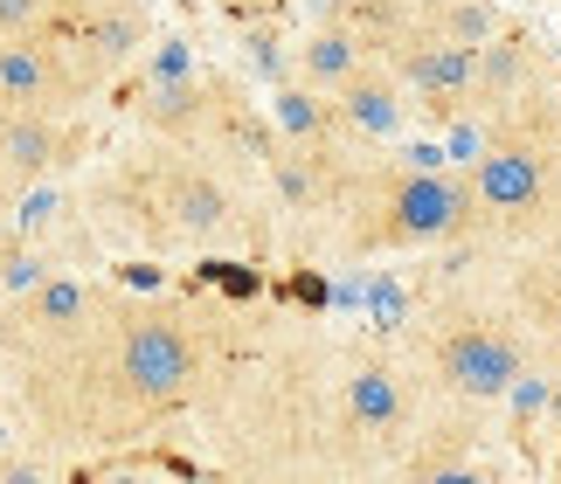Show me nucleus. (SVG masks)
Returning <instances> with one entry per match:
<instances>
[{"label":"nucleus","instance_id":"obj_1","mask_svg":"<svg viewBox=\"0 0 561 484\" xmlns=\"http://www.w3.org/2000/svg\"><path fill=\"white\" fill-rule=\"evenodd\" d=\"M229 360L222 319L174 291L98 284V304L62 346L8 373L28 436L49 457L125 450L208 402Z\"/></svg>","mask_w":561,"mask_h":484},{"label":"nucleus","instance_id":"obj_2","mask_svg":"<svg viewBox=\"0 0 561 484\" xmlns=\"http://www.w3.org/2000/svg\"><path fill=\"white\" fill-rule=\"evenodd\" d=\"M91 215L146 256H229L264 250V201L236 181L229 152L187 139H146L91 187Z\"/></svg>","mask_w":561,"mask_h":484},{"label":"nucleus","instance_id":"obj_3","mask_svg":"<svg viewBox=\"0 0 561 484\" xmlns=\"http://www.w3.org/2000/svg\"><path fill=\"white\" fill-rule=\"evenodd\" d=\"M402 354L416 360L437 408L492 415L506 408L520 373L554 360V333L534 325V312L513 298V284L500 270V277H471V284H450L444 298H430L416 325H409Z\"/></svg>","mask_w":561,"mask_h":484},{"label":"nucleus","instance_id":"obj_4","mask_svg":"<svg viewBox=\"0 0 561 484\" xmlns=\"http://www.w3.org/2000/svg\"><path fill=\"white\" fill-rule=\"evenodd\" d=\"M319 222H327V242L340 263L437 256V250L471 242L479 201H471L465 166H409L402 152H347Z\"/></svg>","mask_w":561,"mask_h":484},{"label":"nucleus","instance_id":"obj_5","mask_svg":"<svg viewBox=\"0 0 561 484\" xmlns=\"http://www.w3.org/2000/svg\"><path fill=\"white\" fill-rule=\"evenodd\" d=\"M471 173V201H479V229L471 250H527L561 229V91L541 83L520 104L485 118V146Z\"/></svg>","mask_w":561,"mask_h":484},{"label":"nucleus","instance_id":"obj_6","mask_svg":"<svg viewBox=\"0 0 561 484\" xmlns=\"http://www.w3.org/2000/svg\"><path fill=\"white\" fill-rule=\"evenodd\" d=\"M375 56L402 77V91L416 97V118L450 125V118L471 112V91H479V49H465V42H444L423 14H409Z\"/></svg>","mask_w":561,"mask_h":484},{"label":"nucleus","instance_id":"obj_7","mask_svg":"<svg viewBox=\"0 0 561 484\" xmlns=\"http://www.w3.org/2000/svg\"><path fill=\"white\" fill-rule=\"evenodd\" d=\"M98 284H104V277L56 270V277L28 284V291L0 298V373L28 367V360H42V354H49V346H62V339H70L77 325H83V312L98 304Z\"/></svg>","mask_w":561,"mask_h":484},{"label":"nucleus","instance_id":"obj_8","mask_svg":"<svg viewBox=\"0 0 561 484\" xmlns=\"http://www.w3.org/2000/svg\"><path fill=\"white\" fill-rule=\"evenodd\" d=\"M49 28L62 35V49H70V62L83 70V83H91V97H98L104 83L139 70L146 42H153V8H146V0H91L83 14L49 21Z\"/></svg>","mask_w":561,"mask_h":484},{"label":"nucleus","instance_id":"obj_9","mask_svg":"<svg viewBox=\"0 0 561 484\" xmlns=\"http://www.w3.org/2000/svg\"><path fill=\"white\" fill-rule=\"evenodd\" d=\"M333 112H340V139L347 152H388L409 139V118H416V97L402 91V77L388 70L381 56H368L360 70L333 91Z\"/></svg>","mask_w":561,"mask_h":484},{"label":"nucleus","instance_id":"obj_10","mask_svg":"<svg viewBox=\"0 0 561 484\" xmlns=\"http://www.w3.org/2000/svg\"><path fill=\"white\" fill-rule=\"evenodd\" d=\"M83 152V125L77 112H0V166L14 187L56 181Z\"/></svg>","mask_w":561,"mask_h":484},{"label":"nucleus","instance_id":"obj_11","mask_svg":"<svg viewBox=\"0 0 561 484\" xmlns=\"http://www.w3.org/2000/svg\"><path fill=\"white\" fill-rule=\"evenodd\" d=\"M548 83V56H541V42L520 35V28H500L479 49V91H471V112H506V104H520L527 91H541Z\"/></svg>","mask_w":561,"mask_h":484},{"label":"nucleus","instance_id":"obj_12","mask_svg":"<svg viewBox=\"0 0 561 484\" xmlns=\"http://www.w3.org/2000/svg\"><path fill=\"white\" fill-rule=\"evenodd\" d=\"M368 56H375V49H368V35L354 28V14L333 8V14H319L312 28L291 42V77L319 83V91H340V83H347Z\"/></svg>","mask_w":561,"mask_h":484},{"label":"nucleus","instance_id":"obj_13","mask_svg":"<svg viewBox=\"0 0 561 484\" xmlns=\"http://www.w3.org/2000/svg\"><path fill=\"white\" fill-rule=\"evenodd\" d=\"M271 125L285 146H306V152H347L340 139V112H333V91H319L306 77H285L271 83Z\"/></svg>","mask_w":561,"mask_h":484},{"label":"nucleus","instance_id":"obj_14","mask_svg":"<svg viewBox=\"0 0 561 484\" xmlns=\"http://www.w3.org/2000/svg\"><path fill=\"white\" fill-rule=\"evenodd\" d=\"M423 21H430V28H437L444 42H465V49H485V42L506 28V8H500V0H444V8H430Z\"/></svg>","mask_w":561,"mask_h":484},{"label":"nucleus","instance_id":"obj_15","mask_svg":"<svg viewBox=\"0 0 561 484\" xmlns=\"http://www.w3.org/2000/svg\"><path fill=\"white\" fill-rule=\"evenodd\" d=\"M194 70H202V56H194L187 35H153L139 56V77H194Z\"/></svg>","mask_w":561,"mask_h":484},{"label":"nucleus","instance_id":"obj_16","mask_svg":"<svg viewBox=\"0 0 561 484\" xmlns=\"http://www.w3.org/2000/svg\"><path fill=\"white\" fill-rule=\"evenodd\" d=\"M35 28H49V8H42V0H0V42L35 35Z\"/></svg>","mask_w":561,"mask_h":484},{"label":"nucleus","instance_id":"obj_17","mask_svg":"<svg viewBox=\"0 0 561 484\" xmlns=\"http://www.w3.org/2000/svg\"><path fill=\"white\" fill-rule=\"evenodd\" d=\"M222 8L243 21V28H256V21H277V14L291 8V0H222Z\"/></svg>","mask_w":561,"mask_h":484},{"label":"nucleus","instance_id":"obj_18","mask_svg":"<svg viewBox=\"0 0 561 484\" xmlns=\"http://www.w3.org/2000/svg\"><path fill=\"white\" fill-rule=\"evenodd\" d=\"M14 194H21V187L8 181V166H0V235H8V222H14Z\"/></svg>","mask_w":561,"mask_h":484},{"label":"nucleus","instance_id":"obj_19","mask_svg":"<svg viewBox=\"0 0 561 484\" xmlns=\"http://www.w3.org/2000/svg\"><path fill=\"white\" fill-rule=\"evenodd\" d=\"M42 8H49V21H70V14L91 8V0H42Z\"/></svg>","mask_w":561,"mask_h":484},{"label":"nucleus","instance_id":"obj_20","mask_svg":"<svg viewBox=\"0 0 561 484\" xmlns=\"http://www.w3.org/2000/svg\"><path fill=\"white\" fill-rule=\"evenodd\" d=\"M402 8H416V14H430V8H444V0H402Z\"/></svg>","mask_w":561,"mask_h":484}]
</instances>
